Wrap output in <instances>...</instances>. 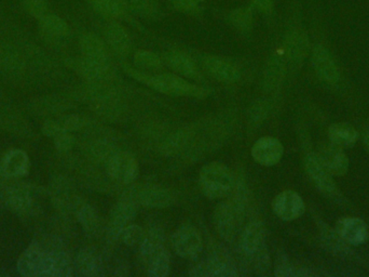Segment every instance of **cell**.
<instances>
[{
    "label": "cell",
    "mask_w": 369,
    "mask_h": 277,
    "mask_svg": "<svg viewBox=\"0 0 369 277\" xmlns=\"http://www.w3.org/2000/svg\"><path fill=\"white\" fill-rule=\"evenodd\" d=\"M21 274L31 277H68L73 264L68 255L60 248H47L33 244L21 256L18 262Z\"/></svg>",
    "instance_id": "1"
},
{
    "label": "cell",
    "mask_w": 369,
    "mask_h": 277,
    "mask_svg": "<svg viewBox=\"0 0 369 277\" xmlns=\"http://www.w3.org/2000/svg\"><path fill=\"white\" fill-rule=\"evenodd\" d=\"M310 273L306 271V268H299V266L291 264L286 258H279L276 260V268H274V275L278 277H295V276H307Z\"/></svg>",
    "instance_id": "33"
},
{
    "label": "cell",
    "mask_w": 369,
    "mask_h": 277,
    "mask_svg": "<svg viewBox=\"0 0 369 277\" xmlns=\"http://www.w3.org/2000/svg\"><path fill=\"white\" fill-rule=\"evenodd\" d=\"M253 1L256 9L263 14H269L274 8V0H253Z\"/></svg>",
    "instance_id": "40"
},
{
    "label": "cell",
    "mask_w": 369,
    "mask_h": 277,
    "mask_svg": "<svg viewBox=\"0 0 369 277\" xmlns=\"http://www.w3.org/2000/svg\"><path fill=\"white\" fill-rule=\"evenodd\" d=\"M336 233L341 241L353 246L365 244L369 237L368 226L360 218L348 217L339 220Z\"/></svg>",
    "instance_id": "14"
},
{
    "label": "cell",
    "mask_w": 369,
    "mask_h": 277,
    "mask_svg": "<svg viewBox=\"0 0 369 277\" xmlns=\"http://www.w3.org/2000/svg\"><path fill=\"white\" fill-rule=\"evenodd\" d=\"M98 14L106 18H117L123 14V5L119 0H87Z\"/></svg>",
    "instance_id": "30"
},
{
    "label": "cell",
    "mask_w": 369,
    "mask_h": 277,
    "mask_svg": "<svg viewBox=\"0 0 369 277\" xmlns=\"http://www.w3.org/2000/svg\"><path fill=\"white\" fill-rule=\"evenodd\" d=\"M137 205L132 196L125 197L115 203L110 211L108 228L109 235L113 238L118 239L123 228L135 219L137 215Z\"/></svg>",
    "instance_id": "12"
},
{
    "label": "cell",
    "mask_w": 369,
    "mask_h": 277,
    "mask_svg": "<svg viewBox=\"0 0 369 277\" xmlns=\"http://www.w3.org/2000/svg\"><path fill=\"white\" fill-rule=\"evenodd\" d=\"M251 154L256 163L264 167H272L282 159L284 146L274 136H263L253 144Z\"/></svg>",
    "instance_id": "10"
},
{
    "label": "cell",
    "mask_w": 369,
    "mask_h": 277,
    "mask_svg": "<svg viewBox=\"0 0 369 277\" xmlns=\"http://www.w3.org/2000/svg\"><path fill=\"white\" fill-rule=\"evenodd\" d=\"M165 232L160 228H152L145 233L144 238L138 246L142 259L145 261L157 249L165 246Z\"/></svg>",
    "instance_id": "28"
},
{
    "label": "cell",
    "mask_w": 369,
    "mask_h": 277,
    "mask_svg": "<svg viewBox=\"0 0 369 277\" xmlns=\"http://www.w3.org/2000/svg\"><path fill=\"white\" fill-rule=\"evenodd\" d=\"M238 270L234 262L222 255H214L209 259L197 262L190 268L192 276H237Z\"/></svg>",
    "instance_id": "11"
},
{
    "label": "cell",
    "mask_w": 369,
    "mask_h": 277,
    "mask_svg": "<svg viewBox=\"0 0 369 277\" xmlns=\"http://www.w3.org/2000/svg\"><path fill=\"white\" fill-rule=\"evenodd\" d=\"M201 192L209 199H223L236 190V179L225 163L212 161L203 166L199 173Z\"/></svg>",
    "instance_id": "3"
},
{
    "label": "cell",
    "mask_w": 369,
    "mask_h": 277,
    "mask_svg": "<svg viewBox=\"0 0 369 277\" xmlns=\"http://www.w3.org/2000/svg\"><path fill=\"white\" fill-rule=\"evenodd\" d=\"M73 268L81 276H103L104 263L98 251L92 248H83L77 255Z\"/></svg>",
    "instance_id": "17"
},
{
    "label": "cell",
    "mask_w": 369,
    "mask_h": 277,
    "mask_svg": "<svg viewBox=\"0 0 369 277\" xmlns=\"http://www.w3.org/2000/svg\"><path fill=\"white\" fill-rule=\"evenodd\" d=\"M107 43L119 56H127L132 47L129 34L119 23L110 22L106 27Z\"/></svg>",
    "instance_id": "22"
},
{
    "label": "cell",
    "mask_w": 369,
    "mask_h": 277,
    "mask_svg": "<svg viewBox=\"0 0 369 277\" xmlns=\"http://www.w3.org/2000/svg\"><path fill=\"white\" fill-rule=\"evenodd\" d=\"M203 67L214 79L222 83L234 84L241 79L240 69L229 61L218 56H205Z\"/></svg>",
    "instance_id": "16"
},
{
    "label": "cell",
    "mask_w": 369,
    "mask_h": 277,
    "mask_svg": "<svg viewBox=\"0 0 369 277\" xmlns=\"http://www.w3.org/2000/svg\"><path fill=\"white\" fill-rule=\"evenodd\" d=\"M132 197L138 205L156 209L170 207L175 201L171 191L159 186H142L133 192Z\"/></svg>",
    "instance_id": "13"
},
{
    "label": "cell",
    "mask_w": 369,
    "mask_h": 277,
    "mask_svg": "<svg viewBox=\"0 0 369 277\" xmlns=\"http://www.w3.org/2000/svg\"><path fill=\"white\" fill-rule=\"evenodd\" d=\"M29 161L26 153L21 150H12L6 154L1 165L4 173L7 177L18 178L25 176L28 171Z\"/></svg>",
    "instance_id": "23"
},
{
    "label": "cell",
    "mask_w": 369,
    "mask_h": 277,
    "mask_svg": "<svg viewBox=\"0 0 369 277\" xmlns=\"http://www.w3.org/2000/svg\"><path fill=\"white\" fill-rule=\"evenodd\" d=\"M364 143L366 146L367 150L369 151V132L364 134Z\"/></svg>",
    "instance_id": "41"
},
{
    "label": "cell",
    "mask_w": 369,
    "mask_h": 277,
    "mask_svg": "<svg viewBox=\"0 0 369 277\" xmlns=\"http://www.w3.org/2000/svg\"><path fill=\"white\" fill-rule=\"evenodd\" d=\"M106 165L109 176L125 186L133 183L140 175L137 159L128 151H115L107 159Z\"/></svg>",
    "instance_id": "5"
},
{
    "label": "cell",
    "mask_w": 369,
    "mask_h": 277,
    "mask_svg": "<svg viewBox=\"0 0 369 277\" xmlns=\"http://www.w3.org/2000/svg\"><path fill=\"white\" fill-rule=\"evenodd\" d=\"M305 168L310 179L322 194L328 197L337 195L338 188L333 179L334 176L325 167L318 154H308L305 158Z\"/></svg>",
    "instance_id": "8"
},
{
    "label": "cell",
    "mask_w": 369,
    "mask_h": 277,
    "mask_svg": "<svg viewBox=\"0 0 369 277\" xmlns=\"http://www.w3.org/2000/svg\"><path fill=\"white\" fill-rule=\"evenodd\" d=\"M284 71V65L279 56H274L268 63L265 71V86L269 90L274 89L280 83Z\"/></svg>",
    "instance_id": "31"
},
{
    "label": "cell",
    "mask_w": 369,
    "mask_h": 277,
    "mask_svg": "<svg viewBox=\"0 0 369 277\" xmlns=\"http://www.w3.org/2000/svg\"><path fill=\"white\" fill-rule=\"evenodd\" d=\"M77 219L88 235L94 236L98 234L100 228V217L95 209L89 203H80L77 206Z\"/></svg>",
    "instance_id": "27"
},
{
    "label": "cell",
    "mask_w": 369,
    "mask_h": 277,
    "mask_svg": "<svg viewBox=\"0 0 369 277\" xmlns=\"http://www.w3.org/2000/svg\"><path fill=\"white\" fill-rule=\"evenodd\" d=\"M318 156L333 176L341 177V176H345L349 170V159H348L347 155L343 152V148H337L331 144V146L323 148Z\"/></svg>",
    "instance_id": "18"
},
{
    "label": "cell",
    "mask_w": 369,
    "mask_h": 277,
    "mask_svg": "<svg viewBox=\"0 0 369 277\" xmlns=\"http://www.w3.org/2000/svg\"><path fill=\"white\" fill-rule=\"evenodd\" d=\"M123 5L142 16H152L156 11V0H119Z\"/></svg>",
    "instance_id": "36"
},
{
    "label": "cell",
    "mask_w": 369,
    "mask_h": 277,
    "mask_svg": "<svg viewBox=\"0 0 369 277\" xmlns=\"http://www.w3.org/2000/svg\"><path fill=\"white\" fill-rule=\"evenodd\" d=\"M170 1L178 11L192 12L200 7L203 0H170Z\"/></svg>",
    "instance_id": "38"
},
{
    "label": "cell",
    "mask_w": 369,
    "mask_h": 277,
    "mask_svg": "<svg viewBox=\"0 0 369 277\" xmlns=\"http://www.w3.org/2000/svg\"><path fill=\"white\" fill-rule=\"evenodd\" d=\"M80 47L83 59H85V60L110 66L106 46L93 34H87L81 39Z\"/></svg>",
    "instance_id": "19"
},
{
    "label": "cell",
    "mask_w": 369,
    "mask_h": 277,
    "mask_svg": "<svg viewBox=\"0 0 369 277\" xmlns=\"http://www.w3.org/2000/svg\"><path fill=\"white\" fill-rule=\"evenodd\" d=\"M240 248L251 266L265 268L270 264L269 253L266 246V230L261 221H251L241 234Z\"/></svg>",
    "instance_id": "4"
},
{
    "label": "cell",
    "mask_w": 369,
    "mask_h": 277,
    "mask_svg": "<svg viewBox=\"0 0 369 277\" xmlns=\"http://www.w3.org/2000/svg\"><path fill=\"white\" fill-rule=\"evenodd\" d=\"M41 20V27L43 33L51 37H63L68 33V25L56 14H46Z\"/></svg>",
    "instance_id": "29"
},
{
    "label": "cell",
    "mask_w": 369,
    "mask_h": 277,
    "mask_svg": "<svg viewBox=\"0 0 369 277\" xmlns=\"http://www.w3.org/2000/svg\"><path fill=\"white\" fill-rule=\"evenodd\" d=\"M241 203L237 201H222L214 211V226L216 232L226 241L236 236L241 219Z\"/></svg>",
    "instance_id": "6"
},
{
    "label": "cell",
    "mask_w": 369,
    "mask_h": 277,
    "mask_svg": "<svg viewBox=\"0 0 369 277\" xmlns=\"http://www.w3.org/2000/svg\"><path fill=\"white\" fill-rule=\"evenodd\" d=\"M144 236V230H142L140 226H137V224L130 223L123 228L120 234H119L118 239H120L125 246L136 247L140 246Z\"/></svg>",
    "instance_id": "32"
},
{
    "label": "cell",
    "mask_w": 369,
    "mask_h": 277,
    "mask_svg": "<svg viewBox=\"0 0 369 277\" xmlns=\"http://www.w3.org/2000/svg\"><path fill=\"white\" fill-rule=\"evenodd\" d=\"M144 262L147 274L150 277H165L169 274L171 268V253L167 247L162 246L154 251Z\"/></svg>",
    "instance_id": "24"
},
{
    "label": "cell",
    "mask_w": 369,
    "mask_h": 277,
    "mask_svg": "<svg viewBox=\"0 0 369 277\" xmlns=\"http://www.w3.org/2000/svg\"><path fill=\"white\" fill-rule=\"evenodd\" d=\"M171 244L176 255L184 259H197L203 248L202 237L192 226L178 228L172 235Z\"/></svg>",
    "instance_id": "7"
},
{
    "label": "cell",
    "mask_w": 369,
    "mask_h": 277,
    "mask_svg": "<svg viewBox=\"0 0 369 277\" xmlns=\"http://www.w3.org/2000/svg\"><path fill=\"white\" fill-rule=\"evenodd\" d=\"M312 65L316 75L325 83L336 84L341 79L339 69L328 50L323 46H316L312 54Z\"/></svg>",
    "instance_id": "15"
},
{
    "label": "cell",
    "mask_w": 369,
    "mask_h": 277,
    "mask_svg": "<svg viewBox=\"0 0 369 277\" xmlns=\"http://www.w3.org/2000/svg\"><path fill=\"white\" fill-rule=\"evenodd\" d=\"M287 56L293 64L301 63L305 58L308 48V39L301 31H293L287 37Z\"/></svg>",
    "instance_id": "26"
},
{
    "label": "cell",
    "mask_w": 369,
    "mask_h": 277,
    "mask_svg": "<svg viewBox=\"0 0 369 277\" xmlns=\"http://www.w3.org/2000/svg\"><path fill=\"white\" fill-rule=\"evenodd\" d=\"M25 9L37 19L47 14V4L45 0H24Z\"/></svg>",
    "instance_id": "37"
},
{
    "label": "cell",
    "mask_w": 369,
    "mask_h": 277,
    "mask_svg": "<svg viewBox=\"0 0 369 277\" xmlns=\"http://www.w3.org/2000/svg\"><path fill=\"white\" fill-rule=\"evenodd\" d=\"M6 207L16 213H26L31 209L33 199L28 191L22 188H9L3 195Z\"/></svg>",
    "instance_id": "25"
},
{
    "label": "cell",
    "mask_w": 369,
    "mask_h": 277,
    "mask_svg": "<svg viewBox=\"0 0 369 277\" xmlns=\"http://www.w3.org/2000/svg\"><path fill=\"white\" fill-rule=\"evenodd\" d=\"M167 60L170 66L182 76L194 81L201 79L200 71L188 54L182 51H171L167 54Z\"/></svg>",
    "instance_id": "21"
},
{
    "label": "cell",
    "mask_w": 369,
    "mask_h": 277,
    "mask_svg": "<svg viewBox=\"0 0 369 277\" xmlns=\"http://www.w3.org/2000/svg\"><path fill=\"white\" fill-rule=\"evenodd\" d=\"M56 146L60 151H68L73 146V138L66 130H61L56 136Z\"/></svg>",
    "instance_id": "39"
},
{
    "label": "cell",
    "mask_w": 369,
    "mask_h": 277,
    "mask_svg": "<svg viewBox=\"0 0 369 277\" xmlns=\"http://www.w3.org/2000/svg\"><path fill=\"white\" fill-rule=\"evenodd\" d=\"M327 134L331 143L339 148H351L358 142L360 136L358 130L347 123L333 124Z\"/></svg>",
    "instance_id": "20"
},
{
    "label": "cell",
    "mask_w": 369,
    "mask_h": 277,
    "mask_svg": "<svg viewBox=\"0 0 369 277\" xmlns=\"http://www.w3.org/2000/svg\"><path fill=\"white\" fill-rule=\"evenodd\" d=\"M134 63L140 69H158L162 66V61L154 52L140 50L134 56Z\"/></svg>",
    "instance_id": "35"
},
{
    "label": "cell",
    "mask_w": 369,
    "mask_h": 277,
    "mask_svg": "<svg viewBox=\"0 0 369 277\" xmlns=\"http://www.w3.org/2000/svg\"><path fill=\"white\" fill-rule=\"evenodd\" d=\"M229 20L234 29L245 33L253 24V14L247 8H239L230 14Z\"/></svg>",
    "instance_id": "34"
},
{
    "label": "cell",
    "mask_w": 369,
    "mask_h": 277,
    "mask_svg": "<svg viewBox=\"0 0 369 277\" xmlns=\"http://www.w3.org/2000/svg\"><path fill=\"white\" fill-rule=\"evenodd\" d=\"M125 71L136 81L145 84L156 91L167 94V96H187V98L196 99H202L207 96V92L203 88L198 87L186 79L170 74V73L150 75L136 71L130 66H128Z\"/></svg>",
    "instance_id": "2"
},
{
    "label": "cell",
    "mask_w": 369,
    "mask_h": 277,
    "mask_svg": "<svg viewBox=\"0 0 369 277\" xmlns=\"http://www.w3.org/2000/svg\"><path fill=\"white\" fill-rule=\"evenodd\" d=\"M272 209L283 221H293L305 213L306 205L298 193L286 190L274 197Z\"/></svg>",
    "instance_id": "9"
}]
</instances>
